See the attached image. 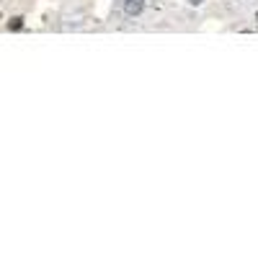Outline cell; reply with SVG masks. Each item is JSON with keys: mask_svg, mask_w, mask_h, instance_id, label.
Wrapping results in <instances>:
<instances>
[{"mask_svg": "<svg viewBox=\"0 0 258 258\" xmlns=\"http://www.w3.org/2000/svg\"><path fill=\"white\" fill-rule=\"evenodd\" d=\"M140 11H142L140 0H129V3H126V13H140Z\"/></svg>", "mask_w": 258, "mask_h": 258, "instance_id": "obj_1", "label": "cell"}, {"mask_svg": "<svg viewBox=\"0 0 258 258\" xmlns=\"http://www.w3.org/2000/svg\"><path fill=\"white\" fill-rule=\"evenodd\" d=\"M21 26H24V18H13L11 21V29H21Z\"/></svg>", "mask_w": 258, "mask_h": 258, "instance_id": "obj_2", "label": "cell"}]
</instances>
